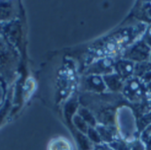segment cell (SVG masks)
I'll return each instance as SVG.
<instances>
[{"mask_svg":"<svg viewBox=\"0 0 151 150\" xmlns=\"http://www.w3.org/2000/svg\"><path fill=\"white\" fill-rule=\"evenodd\" d=\"M150 52L151 48L142 39L126 50L123 54V58L130 60L135 64L142 63L150 60Z\"/></svg>","mask_w":151,"mask_h":150,"instance_id":"6da1fadb","label":"cell"},{"mask_svg":"<svg viewBox=\"0 0 151 150\" xmlns=\"http://www.w3.org/2000/svg\"><path fill=\"white\" fill-rule=\"evenodd\" d=\"M123 86V93L130 101H136L142 97V86L144 85L141 82V80L136 78L133 77L126 81H124Z\"/></svg>","mask_w":151,"mask_h":150,"instance_id":"7a4b0ae2","label":"cell"},{"mask_svg":"<svg viewBox=\"0 0 151 150\" xmlns=\"http://www.w3.org/2000/svg\"><path fill=\"white\" fill-rule=\"evenodd\" d=\"M114 65L115 62L109 57H104L99 59L93 63L90 66L89 72L91 75H100L105 76L114 72Z\"/></svg>","mask_w":151,"mask_h":150,"instance_id":"3957f363","label":"cell"},{"mask_svg":"<svg viewBox=\"0 0 151 150\" xmlns=\"http://www.w3.org/2000/svg\"><path fill=\"white\" fill-rule=\"evenodd\" d=\"M134 66H135V63L122 58L115 62L114 72L123 80V81H126L133 78L134 73Z\"/></svg>","mask_w":151,"mask_h":150,"instance_id":"277c9868","label":"cell"},{"mask_svg":"<svg viewBox=\"0 0 151 150\" xmlns=\"http://www.w3.org/2000/svg\"><path fill=\"white\" fill-rule=\"evenodd\" d=\"M103 78L105 82L106 88H109L110 90L117 92V91H120L123 89L124 81L117 73L113 72L111 74L103 76Z\"/></svg>","mask_w":151,"mask_h":150,"instance_id":"5b68a950","label":"cell"},{"mask_svg":"<svg viewBox=\"0 0 151 150\" xmlns=\"http://www.w3.org/2000/svg\"><path fill=\"white\" fill-rule=\"evenodd\" d=\"M87 82H88L87 84L88 87V90L91 91L104 92L107 88L103 76L100 75H90L88 78Z\"/></svg>","mask_w":151,"mask_h":150,"instance_id":"8992f818","label":"cell"},{"mask_svg":"<svg viewBox=\"0 0 151 150\" xmlns=\"http://www.w3.org/2000/svg\"><path fill=\"white\" fill-rule=\"evenodd\" d=\"M96 129L100 134V137L102 139V142L106 143V144H111L116 141L115 136H116V132L113 131L111 127H106V126H96Z\"/></svg>","mask_w":151,"mask_h":150,"instance_id":"52a82bcc","label":"cell"},{"mask_svg":"<svg viewBox=\"0 0 151 150\" xmlns=\"http://www.w3.org/2000/svg\"><path fill=\"white\" fill-rule=\"evenodd\" d=\"M48 150H73V148L67 139L58 137L50 141Z\"/></svg>","mask_w":151,"mask_h":150,"instance_id":"ba28073f","label":"cell"},{"mask_svg":"<svg viewBox=\"0 0 151 150\" xmlns=\"http://www.w3.org/2000/svg\"><path fill=\"white\" fill-rule=\"evenodd\" d=\"M151 71V63L150 61H145L142 63H137L135 64L134 66V76L136 78L140 79L142 78L144 74Z\"/></svg>","mask_w":151,"mask_h":150,"instance_id":"9c48e42d","label":"cell"},{"mask_svg":"<svg viewBox=\"0 0 151 150\" xmlns=\"http://www.w3.org/2000/svg\"><path fill=\"white\" fill-rule=\"evenodd\" d=\"M80 115H81V118L87 123L88 124V126H90L91 127H96V119L94 118V116L89 112L87 110L85 109H81V112H80Z\"/></svg>","mask_w":151,"mask_h":150,"instance_id":"30bf717a","label":"cell"},{"mask_svg":"<svg viewBox=\"0 0 151 150\" xmlns=\"http://www.w3.org/2000/svg\"><path fill=\"white\" fill-rule=\"evenodd\" d=\"M87 134L88 135V139L93 143H95L96 145H98V144L103 143L102 142V139L100 137V134H99V133L97 132V130L95 127H89Z\"/></svg>","mask_w":151,"mask_h":150,"instance_id":"8fae6325","label":"cell"},{"mask_svg":"<svg viewBox=\"0 0 151 150\" xmlns=\"http://www.w3.org/2000/svg\"><path fill=\"white\" fill-rule=\"evenodd\" d=\"M142 40L144 41V42L151 48V25L149 26L143 34V37H142Z\"/></svg>","mask_w":151,"mask_h":150,"instance_id":"7c38bea8","label":"cell"},{"mask_svg":"<svg viewBox=\"0 0 151 150\" xmlns=\"http://www.w3.org/2000/svg\"><path fill=\"white\" fill-rule=\"evenodd\" d=\"M130 150H146L144 145L141 141H135L130 146Z\"/></svg>","mask_w":151,"mask_h":150,"instance_id":"4fadbf2b","label":"cell"},{"mask_svg":"<svg viewBox=\"0 0 151 150\" xmlns=\"http://www.w3.org/2000/svg\"><path fill=\"white\" fill-rule=\"evenodd\" d=\"M92 150H113V149L111 147V145H108L106 143H101L96 145Z\"/></svg>","mask_w":151,"mask_h":150,"instance_id":"5bb4252c","label":"cell"},{"mask_svg":"<svg viewBox=\"0 0 151 150\" xmlns=\"http://www.w3.org/2000/svg\"><path fill=\"white\" fill-rule=\"evenodd\" d=\"M146 86H147V89L151 93V82L150 83H149L148 85H146Z\"/></svg>","mask_w":151,"mask_h":150,"instance_id":"9a60e30c","label":"cell"},{"mask_svg":"<svg viewBox=\"0 0 151 150\" xmlns=\"http://www.w3.org/2000/svg\"><path fill=\"white\" fill-rule=\"evenodd\" d=\"M149 61L151 63V52H150V60H149Z\"/></svg>","mask_w":151,"mask_h":150,"instance_id":"2e32d148","label":"cell"}]
</instances>
